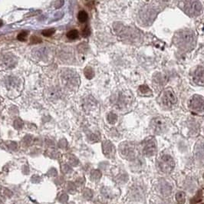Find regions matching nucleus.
<instances>
[{
  "instance_id": "obj_25",
  "label": "nucleus",
  "mask_w": 204,
  "mask_h": 204,
  "mask_svg": "<svg viewBox=\"0 0 204 204\" xmlns=\"http://www.w3.org/2000/svg\"><path fill=\"white\" fill-rule=\"evenodd\" d=\"M90 34H91L90 29H89V28H88V27H86V28H84V30H83V32H82V35H83V36H84V37H88V35H90Z\"/></svg>"
},
{
  "instance_id": "obj_7",
  "label": "nucleus",
  "mask_w": 204,
  "mask_h": 204,
  "mask_svg": "<svg viewBox=\"0 0 204 204\" xmlns=\"http://www.w3.org/2000/svg\"><path fill=\"white\" fill-rule=\"evenodd\" d=\"M176 101L177 99L176 95L170 88L163 91V92L160 95L161 104L166 107H171L176 103Z\"/></svg>"
},
{
  "instance_id": "obj_15",
  "label": "nucleus",
  "mask_w": 204,
  "mask_h": 204,
  "mask_svg": "<svg viewBox=\"0 0 204 204\" xmlns=\"http://www.w3.org/2000/svg\"><path fill=\"white\" fill-rule=\"evenodd\" d=\"M176 200L179 204H184L186 200V194L183 192H178L176 195Z\"/></svg>"
},
{
  "instance_id": "obj_12",
  "label": "nucleus",
  "mask_w": 204,
  "mask_h": 204,
  "mask_svg": "<svg viewBox=\"0 0 204 204\" xmlns=\"http://www.w3.org/2000/svg\"><path fill=\"white\" fill-rule=\"evenodd\" d=\"M131 94L128 93V95L121 93L118 95V98H117L116 104L118 107H124L127 105H129L131 103Z\"/></svg>"
},
{
  "instance_id": "obj_17",
  "label": "nucleus",
  "mask_w": 204,
  "mask_h": 204,
  "mask_svg": "<svg viewBox=\"0 0 204 204\" xmlns=\"http://www.w3.org/2000/svg\"><path fill=\"white\" fill-rule=\"evenodd\" d=\"M88 13L86 12L85 11H81L79 13L77 14V19L81 22H85L88 20Z\"/></svg>"
},
{
  "instance_id": "obj_11",
  "label": "nucleus",
  "mask_w": 204,
  "mask_h": 204,
  "mask_svg": "<svg viewBox=\"0 0 204 204\" xmlns=\"http://www.w3.org/2000/svg\"><path fill=\"white\" fill-rule=\"evenodd\" d=\"M102 148H103L104 154L105 155L106 157L108 158H114L115 152H116L114 144L108 140H106L102 144Z\"/></svg>"
},
{
  "instance_id": "obj_10",
  "label": "nucleus",
  "mask_w": 204,
  "mask_h": 204,
  "mask_svg": "<svg viewBox=\"0 0 204 204\" xmlns=\"http://www.w3.org/2000/svg\"><path fill=\"white\" fill-rule=\"evenodd\" d=\"M193 82L197 85H204V67L200 66L196 69L193 76Z\"/></svg>"
},
{
  "instance_id": "obj_3",
  "label": "nucleus",
  "mask_w": 204,
  "mask_h": 204,
  "mask_svg": "<svg viewBox=\"0 0 204 204\" xmlns=\"http://www.w3.org/2000/svg\"><path fill=\"white\" fill-rule=\"evenodd\" d=\"M179 6L189 16H197L203 9L202 4L199 0H183Z\"/></svg>"
},
{
  "instance_id": "obj_20",
  "label": "nucleus",
  "mask_w": 204,
  "mask_h": 204,
  "mask_svg": "<svg viewBox=\"0 0 204 204\" xmlns=\"http://www.w3.org/2000/svg\"><path fill=\"white\" fill-rule=\"evenodd\" d=\"M101 172L98 170H94V171H92L91 175V179H92L93 180H98L99 179L101 178Z\"/></svg>"
},
{
  "instance_id": "obj_8",
  "label": "nucleus",
  "mask_w": 204,
  "mask_h": 204,
  "mask_svg": "<svg viewBox=\"0 0 204 204\" xmlns=\"http://www.w3.org/2000/svg\"><path fill=\"white\" fill-rule=\"evenodd\" d=\"M150 126L154 133L160 134L166 131L167 127V124L165 119L157 117V118H154L151 120Z\"/></svg>"
},
{
  "instance_id": "obj_21",
  "label": "nucleus",
  "mask_w": 204,
  "mask_h": 204,
  "mask_svg": "<svg viewBox=\"0 0 204 204\" xmlns=\"http://www.w3.org/2000/svg\"><path fill=\"white\" fill-rule=\"evenodd\" d=\"M55 32V30L53 29V28H51V29H45V30H44L42 32V35L45 37H50L52 36Z\"/></svg>"
},
{
  "instance_id": "obj_9",
  "label": "nucleus",
  "mask_w": 204,
  "mask_h": 204,
  "mask_svg": "<svg viewBox=\"0 0 204 204\" xmlns=\"http://www.w3.org/2000/svg\"><path fill=\"white\" fill-rule=\"evenodd\" d=\"M189 107L192 111L202 113L204 111V99L201 96L194 95L189 101Z\"/></svg>"
},
{
  "instance_id": "obj_22",
  "label": "nucleus",
  "mask_w": 204,
  "mask_h": 204,
  "mask_svg": "<svg viewBox=\"0 0 204 204\" xmlns=\"http://www.w3.org/2000/svg\"><path fill=\"white\" fill-rule=\"evenodd\" d=\"M42 42L41 39H40L39 37L35 36V35H32L30 39V43L31 44H39V43Z\"/></svg>"
},
{
  "instance_id": "obj_16",
  "label": "nucleus",
  "mask_w": 204,
  "mask_h": 204,
  "mask_svg": "<svg viewBox=\"0 0 204 204\" xmlns=\"http://www.w3.org/2000/svg\"><path fill=\"white\" fill-rule=\"evenodd\" d=\"M84 75L85 77L88 78V79H92L94 76H95V72L93 71V69L90 67H87L85 69H84Z\"/></svg>"
},
{
  "instance_id": "obj_26",
  "label": "nucleus",
  "mask_w": 204,
  "mask_h": 204,
  "mask_svg": "<svg viewBox=\"0 0 204 204\" xmlns=\"http://www.w3.org/2000/svg\"><path fill=\"white\" fill-rule=\"evenodd\" d=\"M159 1L161 2H169L170 0H159Z\"/></svg>"
},
{
  "instance_id": "obj_1",
  "label": "nucleus",
  "mask_w": 204,
  "mask_h": 204,
  "mask_svg": "<svg viewBox=\"0 0 204 204\" xmlns=\"http://www.w3.org/2000/svg\"><path fill=\"white\" fill-rule=\"evenodd\" d=\"M175 45L182 50L192 48L195 42L194 35L191 31L182 30L176 32L174 38Z\"/></svg>"
},
{
  "instance_id": "obj_27",
  "label": "nucleus",
  "mask_w": 204,
  "mask_h": 204,
  "mask_svg": "<svg viewBox=\"0 0 204 204\" xmlns=\"http://www.w3.org/2000/svg\"><path fill=\"white\" fill-rule=\"evenodd\" d=\"M2 26V21H1V20H0V27H1Z\"/></svg>"
},
{
  "instance_id": "obj_19",
  "label": "nucleus",
  "mask_w": 204,
  "mask_h": 204,
  "mask_svg": "<svg viewBox=\"0 0 204 204\" xmlns=\"http://www.w3.org/2000/svg\"><path fill=\"white\" fill-rule=\"evenodd\" d=\"M107 120H108V122H109L110 124H115V123L117 122V120H118V117H117L116 114H114V113H110V114L107 115Z\"/></svg>"
},
{
  "instance_id": "obj_28",
  "label": "nucleus",
  "mask_w": 204,
  "mask_h": 204,
  "mask_svg": "<svg viewBox=\"0 0 204 204\" xmlns=\"http://www.w3.org/2000/svg\"><path fill=\"white\" fill-rule=\"evenodd\" d=\"M203 204H204V203H203Z\"/></svg>"
},
{
  "instance_id": "obj_14",
  "label": "nucleus",
  "mask_w": 204,
  "mask_h": 204,
  "mask_svg": "<svg viewBox=\"0 0 204 204\" xmlns=\"http://www.w3.org/2000/svg\"><path fill=\"white\" fill-rule=\"evenodd\" d=\"M139 91L141 93L142 95H151L152 92H151V90L150 89L148 86L146 85V84H143V85H140L139 87Z\"/></svg>"
},
{
  "instance_id": "obj_2",
  "label": "nucleus",
  "mask_w": 204,
  "mask_h": 204,
  "mask_svg": "<svg viewBox=\"0 0 204 204\" xmlns=\"http://www.w3.org/2000/svg\"><path fill=\"white\" fill-rule=\"evenodd\" d=\"M114 28L118 36H120L124 40H128L129 41H136L140 38L138 31L136 29H132L131 27L124 26L121 23H114Z\"/></svg>"
},
{
  "instance_id": "obj_4",
  "label": "nucleus",
  "mask_w": 204,
  "mask_h": 204,
  "mask_svg": "<svg viewBox=\"0 0 204 204\" xmlns=\"http://www.w3.org/2000/svg\"><path fill=\"white\" fill-rule=\"evenodd\" d=\"M120 152L123 157L128 160H133L138 157V150L135 144L131 142H123L120 145Z\"/></svg>"
},
{
  "instance_id": "obj_18",
  "label": "nucleus",
  "mask_w": 204,
  "mask_h": 204,
  "mask_svg": "<svg viewBox=\"0 0 204 204\" xmlns=\"http://www.w3.org/2000/svg\"><path fill=\"white\" fill-rule=\"evenodd\" d=\"M67 37L70 39H77L78 37V32L76 29H73V30H71L70 32H68L67 33Z\"/></svg>"
},
{
  "instance_id": "obj_5",
  "label": "nucleus",
  "mask_w": 204,
  "mask_h": 204,
  "mask_svg": "<svg viewBox=\"0 0 204 204\" xmlns=\"http://www.w3.org/2000/svg\"><path fill=\"white\" fill-rule=\"evenodd\" d=\"M157 166L161 172H163V174H168L173 171L175 163L172 157H170V155L166 154L160 157L157 162Z\"/></svg>"
},
{
  "instance_id": "obj_23",
  "label": "nucleus",
  "mask_w": 204,
  "mask_h": 204,
  "mask_svg": "<svg viewBox=\"0 0 204 204\" xmlns=\"http://www.w3.org/2000/svg\"><path fill=\"white\" fill-rule=\"evenodd\" d=\"M17 39L18 40H19V41H26V39H27V32H20L19 34L17 35Z\"/></svg>"
},
{
  "instance_id": "obj_24",
  "label": "nucleus",
  "mask_w": 204,
  "mask_h": 204,
  "mask_svg": "<svg viewBox=\"0 0 204 204\" xmlns=\"http://www.w3.org/2000/svg\"><path fill=\"white\" fill-rule=\"evenodd\" d=\"M22 125H23V122H22L20 119H18V120H16L15 122H14V126H15V128H17V129L21 128Z\"/></svg>"
},
{
  "instance_id": "obj_13",
  "label": "nucleus",
  "mask_w": 204,
  "mask_h": 204,
  "mask_svg": "<svg viewBox=\"0 0 204 204\" xmlns=\"http://www.w3.org/2000/svg\"><path fill=\"white\" fill-rule=\"evenodd\" d=\"M203 191L202 190H199L196 193L194 196L190 200V204H197L198 203H200L201 200H203Z\"/></svg>"
},
{
  "instance_id": "obj_6",
  "label": "nucleus",
  "mask_w": 204,
  "mask_h": 204,
  "mask_svg": "<svg viewBox=\"0 0 204 204\" xmlns=\"http://www.w3.org/2000/svg\"><path fill=\"white\" fill-rule=\"evenodd\" d=\"M143 154L147 157H152L157 153V143L153 137H148L143 142Z\"/></svg>"
}]
</instances>
